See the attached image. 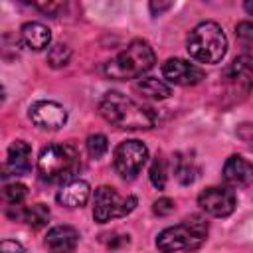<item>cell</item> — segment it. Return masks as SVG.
I'll return each mask as SVG.
<instances>
[{"label": "cell", "instance_id": "cell-1", "mask_svg": "<svg viewBox=\"0 0 253 253\" xmlns=\"http://www.w3.org/2000/svg\"><path fill=\"white\" fill-rule=\"evenodd\" d=\"M101 117L121 130H146L156 125V113L121 91H109L99 103Z\"/></svg>", "mask_w": 253, "mask_h": 253}, {"label": "cell", "instance_id": "cell-2", "mask_svg": "<svg viewBox=\"0 0 253 253\" xmlns=\"http://www.w3.org/2000/svg\"><path fill=\"white\" fill-rule=\"evenodd\" d=\"M154 61L156 55L150 43L146 40H132L121 53H117L111 61L105 63V75L117 81L136 79L148 69H152Z\"/></svg>", "mask_w": 253, "mask_h": 253}, {"label": "cell", "instance_id": "cell-3", "mask_svg": "<svg viewBox=\"0 0 253 253\" xmlns=\"http://www.w3.org/2000/svg\"><path fill=\"white\" fill-rule=\"evenodd\" d=\"M186 49L200 63H219L227 51V38L217 22H200L188 34Z\"/></svg>", "mask_w": 253, "mask_h": 253}, {"label": "cell", "instance_id": "cell-4", "mask_svg": "<svg viewBox=\"0 0 253 253\" xmlns=\"http://www.w3.org/2000/svg\"><path fill=\"white\" fill-rule=\"evenodd\" d=\"M79 170V152L65 142H53L42 148L38 172L45 182H69Z\"/></svg>", "mask_w": 253, "mask_h": 253}, {"label": "cell", "instance_id": "cell-5", "mask_svg": "<svg viewBox=\"0 0 253 253\" xmlns=\"http://www.w3.org/2000/svg\"><path fill=\"white\" fill-rule=\"evenodd\" d=\"M206 239H208V223L202 217H190L178 225L162 229L156 237V247L162 253L194 251L202 247Z\"/></svg>", "mask_w": 253, "mask_h": 253}, {"label": "cell", "instance_id": "cell-6", "mask_svg": "<svg viewBox=\"0 0 253 253\" xmlns=\"http://www.w3.org/2000/svg\"><path fill=\"white\" fill-rule=\"evenodd\" d=\"M136 208L134 196H121L111 186H99L93 198V219L97 223H107L115 217H125Z\"/></svg>", "mask_w": 253, "mask_h": 253}, {"label": "cell", "instance_id": "cell-7", "mask_svg": "<svg viewBox=\"0 0 253 253\" xmlns=\"http://www.w3.org/2000/svg\"><path fill=\"white\" fill-rule=\"evenodd\" d=\"M146 158H148L146 144L136 140V138H130V140H123L115 148L113 166H115V170H117V174L121 178L130 180L142 170V166L146 164Z\"/></svg>", "mask_w": 253, "mask_h": 253}, {"label": "cell", "instance_id": "cell-8", "mask_svg": "<svg viewBox=\"0 0 253 253\" xmlns=\"http://www.w3.org/2000/svg\"><path fill=\"white\" fill-rule=\"evenodd\" d=\"M235 194L229 188L223 186H210L198 196V206L213 215V217H227L235 210Z\"/></svg>", "mask_w": 253, "mask_h": 253}, {"label": "cell", "instance_id": "cell-9", "mask_svg": "<svg viewBox=\"0 0 253 253\" xmlns=\"http://www.w3.org/2000/svg\"><path fill=\"white\" fill-rule=\"evenodd\" d=\"M162 75L174 83V85H182V87H190V85H198L202 79H204V71L182 59V57H170L162 63Z\"/></svg>", "mask_w": 253, "mask_h": 253}, {"label": "cell", "instance_id": "cell-10", "mask_svg": "<svg viewBox=\"0 0 253 253\" xmlns=\"http://www.w3.org/2000/svg\"><path fill=\"white\" fill-rule=\"evenodd\" d=\"M30 119L40 128L55 130V128L65 125L67 111L59 103H55V101H38L30 109Z\"/></svg>", "mask_w": 253, "mask_h": 253}, {"label": "cell", "instance_id": "cell-11", "mask_svg": "<svg viewBox=\"0 0 253 253\" xmlns=\"http://www.w3.org/2000/svg\"><path fill=\"white\" fill-rule=\"evenodd\" d=\"M223 180L233 188H247L253 184V162L233 154L223 164Z\"/></svg>", "mask_w": 253, "mask_h": 253}, {"label": "cell", "instance_id": "cell-12", "mask_svg": "<svg viewBox=\"0 0 253 253\" xmlns=\"http://www.w3.org/2000/svg\"><path fill=\"white\" fill-rule=\"evenodd\" d=\"M43 243L51 253H73L79 243V231L71 225H55L47 231Z\"/></svg>", "mask_w": 253, "mask_h": 253}, {"label": "cell", "instance_id": "cell-13", "mask_svg": "<svg viewBox=\"0 0 253 253\" xmlns=\"http://www.w3.org/2000/svg\"><path fill=\"white\" fill-rule=\"evenodd\" d=\"M32 168V146L26 140H14L8 146V158L4 170L14 176H24Z\"/></svg>", "mask_w": 253, "mask_h": 253}, {"label": "cell", "instance_id": "cell-14", "mask_svg": "<svg viewBox=\"0 0 253 253\" xmlns=\"http://www.w3.org/2000/svg\"><path fill=\"white\" fill-rule=\"evenodd\" d=\"M91 196V188L85 180H69L57 192V202L65 208H83Z\"/></svg>", "mask_w": 253, "mask_h": 253}, {"label": "cell", "instance_id": "cell-15", "mask_svg": "<svg viewBox=\"0 0 253 253\" xmlns=\"http://www.w3.org/2000/svg\"><path fill=\"white\" fill-rule=\"evenodd\" d=\"M22 34V42L26 47L34 49V51H42L45 47H49L51 43V32L47 26L40 24V22H28L22 26L20 30Z\"/></svg>", "mask_w": 253, "mask_h": 253}, {"label": "cell", "instance_id": "cell-16", "mask_svg": "<svg viewBox=\"0 0 253 253\" xmlns=\"http://www.w3.org/2000/svg\"><path fill=\"white\" fill-rule=\"evenodd\" d=\"M225 75H227V79H231L233 83H237L245 89L253 87V55L243 53V55L235 57L231 61V65L227 67Z\"/></svg>", "mask_w": 253, "mask_h": 253}, {"label": "cell", "instance_id": "cell-17", "mask_svg": "<svg viewBox=\"0 0 253 253\" xmlns=\"http://www.w3.org/2000/svg\"><path fill=\"white\" fill-rule=\"evenodd\" d=\"M136 91H140L144 97L150 99H168L172 95V87L156 77H144L136 83Z\"/></svg>", "mask_w": 253, "mask_h": 253}, {"label": "cell", "instance_id": "cell-18", "mask_svg": "<svg viewBox=\"0 0 253 253\" xmlns=\"http://www.w3.org/2000/svg\"><path fill=\"white\" fill-rule=\"evenodd\" d=\"M174 174H176L180 184L188 186L198 178V168L192 162V158H186L184 154H176V158H174Z\"/></svg>", "mask_w": 253, "mask_h": 253}, {"label": "cell", "instance_id": "cell-19", "mask_svg": "<svg viewBox=\"0 0 253 253\" xmlns=\"http://www.w3.org/2000/svg\"><path fill=\"white\" fill-rule=\"evenodd\" d=\"M47 219H49V208L45 204H34L28 210H24V221L34 229L43 227Z\"/></svg>", "mask_w": 253, "mask_h": 253}, {"label": "cell", "instance_id": "cell-20", "mask_svg": "<svg viewBox=\"0 0 253 253\" xmlns=\"http://www.w3.org/2000/svg\"><path fill=\"white\" fill-rule=\"evenodd\" d=\"M166 180H168V168H166V160L162 154H158L150 166V182L154 188L158 190H164L166 186Z\"/></svg>", "mask_w": 253, "mask_h": 253}, {"label": "cell", "instance_id": "cell-21", "mask_svg": "<svg viewBox=\"0 0 253 253\" xmlns=\"http://www.w3.org/2000/svg\"><path fill=\"white\" fill-rule=\"evenodd\" d=\"M71 59V49L65 43H55L47 49V63L51 67H63Z\"/></svg>", "mask_w": 253, "mask_h": 253}, {"label": "cell", "instance_id": "cell-22", "mask_svg": "<svg viewBox=\"0 0 253 253\" xmlns=\"http://www.w3.org/2000/svg\"><path fill=\"white\" fill-rule=\"evenodd\" d=\"M107 150H109V140H107V136L105 134H89V138H87V152H89V156L91 158H101V156H105L107 154Z\"/></svg>", "mask_w": 253, "mask_h": 253}, {"label": "cell", "instance_id": "cell-23", "mask_svg": "<svg viewBox=\"0 0 253 253\" xmlns=\"http://www.w3.org/2000/svg\"><path fill=\"white\" fill-rule=\"evenodd\" d=\"M28 196V188L20 182H12V184H6L4 186V200L12 206H20Z\"/></svg>", "mask_w": 253, "mask_h": 253}, {"label": "cell", "instance_id": "cell-24", "mask_svg": "<svg viewBox=\"0 0 253 253\" xmlns=\"http://www.w3.org/2000/svg\"><path fill=\"white\" fill-rule=\"evenodd\" d=\"M235 36H237V40H239L243 45L253 47V22H249V20L239 22V24L235 26Z\"/></svg>", "mask_w": 253, "mask_h": 253}, {"label": "cell", "instance_id": "cell-25", "mask_svg": "<svg viewBox=\"0 0 253 253\" xmlns=\"http://www.w3.org/2000/svg\"><path fill=\"white\" fill-rule=\"evenodd\" d=\"M34 6H36L38 10H42L43 14L51 16V18H55V16L65 8L63 2H34Z\"/></svg>", "mask_w": 253, "mask_h": 253}, {"label": "cell", "instance_id": "cell-26", "mask_svg": "<svg viewBox=\"0 0 253 253\" xmlns=\"http://www.w3.org/2000/svg\"><path fill=\"white\" fill-rule=\"evenodd\" d=\"M174 202L170 200V198H158L154 204H152V211L156 213V215H168V213H172L174 211Z\"/></svg>", "mask_w": 253, "mask_h": 253}, {"label": "cell", "instance_id": "cell-27", "mask_svg": "<svg viewBox=\"0 0 253 253\" xmlns=\"http://www.w3.org/2000/svg\"><path fill=\"white\" fill-rule=\"evenodd\" d=\"M237 136L245 142V146L249 150H253V125L251 123H241L237 126Z\"/></svg>", "mask_w": 253, "mask_h": 253}, {"label": "cell", "instance_id": "cell-28", "mask_svg": "<svg viewBox=\"0 0 253 253\" xmlns=\"http://www.w3.org/2000/svg\"><path fill=\"white\" fill-rule=\"evenodd\" d=\"M0 253H24V247H22L18 241L4 239V241L0 243Z\"/></svg>", "mask_w": 253, "mask_h": 253}, {"label": "cell", "instance_id": "cell-29", "mask_svg": "<svg viewBox=\"0 0 253 253\" xmlns=\"http://www.w3.org/2000/svg\"><path fill=\"white\" fill-rule=\"evenodd\" d=\"M168 8H172V2H150V12H152L154 16L162 14V12L168 10Z\"/></svg>", "mask_w": 253, "mask_h": 253}, {"label": "cell", "instance_id": "cell-30", "mask_svg": "<svg viewBox=\"0 0 253 253\" xmlns=\"http://www.w3.org/2000/svg\"><path fill=\"white\" fill-rule=\"evenodd\" d=\"M245 10H247V14L253 16V0H247V2H245Z\"/></svg>", "mask_w": 253, "mask_h": 253}]
</instances>
